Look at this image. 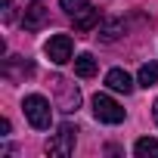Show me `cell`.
<instances>
[{
  "label": "cell",
  "mask_w": 158,
  "mask_h": 158,
  "mask_svg": "<svg viewBox=\"0 0 158 158\" xmlns=\"http://www.w3.org/2000/svg\"><path fill=\"white\" fill-rule=\"evenodd\" d=\"M22 112H25V118H28V124H31L34 130H47V127H50V121H53L50 99H47V96H40V93H31V96H25V102H22Z\"/></svg>",
  "instance_id": "6da1fadb"
},
{
  "label": "cell",
  "mask_w": 158,
  "mask_h": 158,
  "mask_svg": "<svg viewBox=\"0 0 158 158\" xmlns=\"http://www.w3.org/2000/svg\"><path fill=\"white\" fill-rule=\"evenodd\" d=\"M93 115H96V121H102V124H121V121H124V109H121L109 93H96V96H93Z\"/></svg>",
  "instance_id": "7a4b0ae2"
},
{
  "label": "cell",
  "mask_w": 158,
  "mask_h": 158,
  "mask_svg": "<svg viewBox=\"0 0 158 158\" xmlns=\"http://www.w3.org/2000/svg\"><path fill=\"white\" fill-rule=\"evenodd\" d=\"M44 53H47V59H50L53 65H65V62H71V53H74L71 37H68V34H53V37L44 44Z\"/></svg>",
  "instance_id": "3957f363"
},
{
  "label": "cell",
  "mask_w": 158,
  "mask_h": 158,
  "mask_svg": "<svg viewBox=\"0 0 158 158\" xmlns=\"http://www.w3.org/2000/svg\"><path fill=\"white\" fill-rule=\"evenodd\" d=\"M74 133H77V127L62 124V127H59V133L47 143V152H50V155H59V158L71 155V152H74Z\"/></svg>",
  "instance_id": "277c9868"
},
{
  "label": "cell",
  "mask_w": 158,
  "mask_h": 158,
  "mask_svg": "<svg viewBox=\"0 0 158 158\" xmlns=\"http://www.w3.org/2000/svg\"><path fill=\"white\" fill-rule=\"evenodd\" d=\"M56 90H59V109L62 112H77V106H81V90H77L74 84L62 81V77H56Z\"/></svg>",
  "instance_id": "5b68a950"
},
{
  "label": "cell",
  "mask_w": 158,
  "mask_h": 158,
  "mask_svg": "<svg viewBox=\"0 0 158 158\" xmlns=\"http://www.w3.org/2000/svg\"><path fill=\"white\" fill-rule=\"evenodd\" d=\"M47 22H50V10H47L44 3H31V6L25 10V16H22L25 31H40Z\"/></svg>",
  "instance_id": "8992f818"
},
{
  "label": "cell",
  "mask_w": 158,
  "mask_h": 158,
  "mask_svg": "<svg viewBox=\"0 0 158 158\" xmlns=\"http://www.w3.org/2000/svg\"><path fill=\"white\" fill-rule=\"evenodd\" d=\"M106 87L115 90V93H124V96H127V93L133 90V77H130L124 68H112V71L106 74Z\"/></svg>",
  "instance_id": "52a82bcc"
},
{
  "label": "cell",
  "mask_w": 158,
  "mask_h": 158,
  "mask_svg": "<svg viewBox=\"0 0 158 158\" xmlns=\"http://www.w3.org/2000/svg\"><path fill=\"white\" fill-rule=\"evenodd\" d=\"M96 25H99V10H93V6H87L84 13H77V16H74V31H81V34L93 31Z\"/></svg>",
  "instance_id": "ba28073f"
},
{
  "label": "cell",
  "mask_w": 158,
  "mask_h": 158,
  "mask_svg": "<svg viewBox=\"0 0 158 158\" xmlns=\"http://www.w3.org/2000/svg\"><path fill=\"white\" fill-rule=\"evenodd\" d=\"M133 155L136 158H158V139H152V136L136 139L133 143Z\"/></svg>",
  "instance_id": "9c48e42d"
},
{
  "label": "cell",
  "mask_w": 158,
  "mask_h": 158,
  "mask_svg": "<svg viewBox=\"0 0 158 158\" xmlns=\"http://www.w3.org/2000/svg\"><path fill=\"white\" fill-rule=\"evenodd\" d=\"M74 74L77 77H93L96 74V59L90 53H81V56L74 59Z\"/></svg>",
  "instance_id": "30bf717a"
},
{
  "label": "cell",
  "mask_w": 158,
  "mask_h": 158,
  "mask_svg": "<svg viewBox=\"0 0 158 158\" xmlns=\"http://www.w3.org/2000/svg\"><path fill=\"white\" fill-rule=\"evenodd\" d=\"M136 84H139V87H146V90L158 84V62H146V65L139 68V74H136Z\"/></svg>",
  "instance_id": "8fae6325"
},
{
  "label": "cell",
  "mask_w": 158,
  "mask_h": 158,
  "mask_svg": "<svg viewBox=\"0 0 158 158\" xmlns=\"http://www.w3.org/2000/svg\"><path fill=\"white\" fill-rule=\"evenodd\" d=\"M121 31H124V22H118V19H106V22L99 25V37H102L106 44H112Z\"/></svg>",
  "instance_id": "7c38bea8"
},
{
  "label": "cell",
  "mask_w": 158,
  "mask_h": 158,
  "mask_svg": "<svg viewBox=\"0 0 158 158\" xmlns=\"http://www.w3.org/2000/svg\"><path fill=\"white\" fill-rule=\"evenodd\" d=\"M59 6L68 13V16H77V13H84L90 6V0H59Z\"/></svg>",
  "instance_id": "4fadbf2b"
},
{
  "label": "cell",
  "mask_w": 158,
  "mask_h": 158,
  "mask_svg": "<svg viewBox=\"0 0 158 158\" xmlns=\"http://www.w3.org/2000/svg\"><path fill=\"white\" fill-rule=\"evenodd\" d=\"M152 118H155V124H158V99H155V106H152Z\"/></svg>",
  "instance_id": "5bb4252c"
},
{
  "label": "cell",
  "mask_w": 158,
  "mask_h": 158,
  "mask_svg": "<svg viewBox=\"0 0 158 158\" xmlns=\"http://www.w3.org/2000/svg\"><path fill=\"white\" fill-rule=\"evenodd\" d=\"M10 3H13V0H3V6H6V10H10Z\"/></svg>",
  "instance_id": "9a60e30c"
}]
</instances>
